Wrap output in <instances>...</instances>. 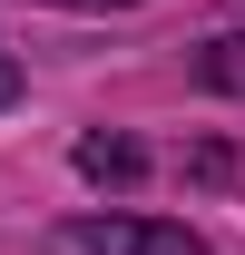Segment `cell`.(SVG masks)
<instances>
[{
    "mask_svg": "<svg viewBox=\"0 0 245 255\" xmlns=\"http://www.w3.org/2000/svg\"><path fill=\"white\" fill-rule=\"evenodd\" d=\"M59 255H206L186 226H157V216H79L49 236Z\"/></svg>",
    "mask_w": 245,
    "mask_h": 255,
    "instance_id": "6da1fadb",
    "label": "cell"
},
{
    "mask_svg": "<svg viewBox=\"0 0 245 255\" xmlns=\"http://www.w3.org/2000/svg\"><path fill=\"white\" fill-rule=\"evenodd\" d=\"M10 98H20V69H10V49H0V108H10Z\"/></svg>",
    "mask_w": 245,
    "mask_h": 255,
    "instance_id": "277c9868",
    "label": "cell"
},
{
    "mask_svg": "<svg viewBox=\"0 0 245 255\" xmlns=\"http://www.w3.org/2000/svg\"><path fill=\"white\" fill-rule=\"evenodd\" d=\"M206 89L245 98V30H236V39H216V49H206Z\"/></svg>",
    "mask_w": 245,
    "mask_h": 255,
    "instance_id": "7a4b0ae2",
    "label": "cell"
},
{
    "mask_svg": "<svg viewBox=\"0 0 245 255\" xmlns=\"http://www.w3.org/2000/svg\"><path fill=\"white\" fill-rule=\"evenodd\" d=\"M79 167H89V177H137V147H127V137H89Z\"/></svg>",
    "mask_w": 245,
    "mask_h": 255,
    "instance_id": "3957f363",
    "label": "cell"
},
{
    "mask_svg": "<svg viewBox=\"0 0 245 255\" xmlns=\"http://www.w3.org/2000/svg\"><path fill=\"white\" fill-rule=\"evenodd\" d=\"M79 10H89V0H79Z\"/></svg>",
    "mask_w": 245,
    "mask_h": 255,
    "instance_id": "5b68a950",
    "label": "cell"
}]
</instances>
